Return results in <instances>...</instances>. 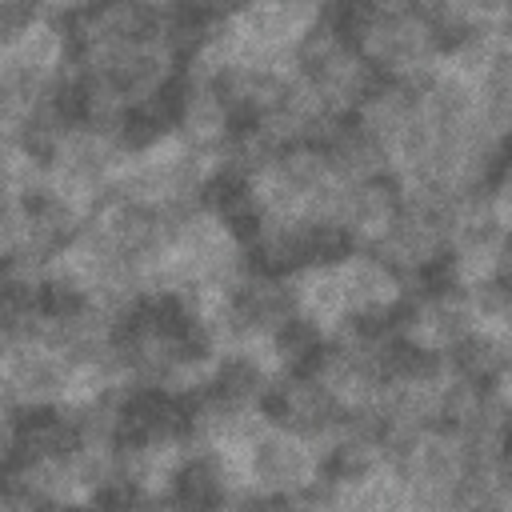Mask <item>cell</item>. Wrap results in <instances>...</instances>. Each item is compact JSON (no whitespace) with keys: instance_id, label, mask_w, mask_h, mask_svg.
I'll use <instances>...</instances> for the list:
<instances>
[{"instance_id":"obj_1","label":"cell","mask_w":512,"mask_h":512,"mask_svg":"<svg viewBox=\"0 0 512 512\" xmlns=\"http://www.w3.org/2000/svg\"><path fill=\"white\" fill-rule=\"evenodd\" d=\"M336 272H340L344 304H348V312H356V316H384V312L400 300L396 276H392L380 260H372V256H364V252L344 256V260L336 264Z\"/></svg>"},{"instance_id":"obj_2","label":"cell","mask_w":512,"mask_h":512,"mask_svg":"<svg viewBox=\"0 0 512 512\" xmlns=\"http://www.w3.org/2000/svg\"><path fill=\"white\" fill-rule=\"evenodd\" d=\"M64 32L56 28V24H48V20H32L4 52L24 68V72H32V76H56L60 72V64H64Z\"/></svg>"},{"instance_id":"obj_4","label":"cell","mask_w":512,"mask_h":512,"mask_svg":"<svg viewBox=\"0 0 512 512\" xmlns=\"http://www.w3.org/2000/svg\"><path fill=\"white\" fill-rule=\"evenodd\" d=\"M40 16L36 4H20V0H0V48H8L32 20Z\"/></svg>"},{"instance_id":"obj_3","label":"cell","mask_w":512,"mask_h":512,"mask_svg":"<svg viewBox=\"0 0 512 512\" xmlns=\"http://www.w3.org/2000/svg\"><path fill=\"white\" fill-rule=\"evenodd\" d=\"M460 296H464L480 332H508V288H504V280L468 284Z\"/></svg>"}]
</instances>
